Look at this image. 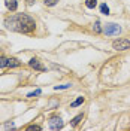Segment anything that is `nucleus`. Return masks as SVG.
Returning a JSON list of instances; mask_svg holds the SVG:
<instances>
[{"instance_id": "dca6fc26", "label": "nucleus", "mask_w": 130, "mask_h": 131, "mask_svg": "<svg viewBox=\"0 0 130 131\" xmlns=\"http://www.w3.org/2000/svg\"><path fill=\"white\" fill-rule=\"evenodd\" d=\"M27 130H29V131H30V130H38V131H41L42 127H39V125H29V127H27Z\"/></svg>"}, {"instance_id": "4468645a", "label": "nucleus", "mask_w": 130, "mask_h": 131, "mask_svg": "<svg viewBox=\"0 0 130 131\" xmlns=\"http://www.w3.org/2000/svg\"><path fill=\"white\" fill-rule=\"evenodd\" d=\"M42 94V91L41 90H36V91H33V92H30V94H27V97H36V95H41Z\"/></svg>"}, {"instance_id": "423d86ee", "label": "nucleus", "mask_w": 130, "mask_h": 131, "mask_svg": "<svg viewBox=\"0 0 130 131\" xmlns=\"http://www.w3.org/2000/svg\"><path fill=\"white\" fill-rule=\"evenodd\" d=\"M5 5H6V8H8L11 12H15L16 8H18V3H16V0H6V2H5Z\"/></svg>"}, {"instance_id": "2eb2a0df", "label": "nucleus", "mask_w": 130, "mask_h": 131, "mask_svg": "<svg viewBox=\"0 0 130 131\" xmlns=\"http://www.w3.org/2000/svg\"><path fill=\"white\" fill-rule=\"evenodd\" d=\"M58 0H45V5H47V6H55Z\"/></svg>"}, {"instance_id": "ddd939ff", "label": "nucleus", "mask_w": 130, "mask_h": 131, "mask_svg": "<svg viewBox=\"0 0 130 131\" xmlns=\"http://www.w3.org/2000/svg\"><path fill=\"white\" fill-rule=\"evenodd\" d=\"M72 85L70 83H64V85H57V86H54V90L58 91V90H67V88H70Z\"/></svg>"}, {"instance_id": "f8f14e48", "label": "nucleus", "mask_w": 130, "mask_h": 131, "mask_svg": "<svg viewBox=\"0 0 130 131\" xmlns=\"http://www.w3.org/2000/svg\"><path fill=\"white\" fill-rule=\"evenodd\" d=\"M100 12H102L103 15H109V8L106 6V3H103V5H100Z\"/></svg>"}, {"instance_id": "f257e3e1", "label": "nucleus", "mask_w": 130, "mask_h": 131, "mask_svg": "<svg viewBox=\"0 0 130 131\" xmlns=\"http://www.w3.org/2000/svg\"><path fill=\"white\" fill-rule=\"evenodd\" d=\"M5 27L11 30V31H16V33H32L36 28V23L30 15L27 14H18V15H12L8 16L5 19Z\"/></svg>"}, {"instance_id": "39448f33", "label": "nucleus", "mask_w": 130, "mask_h": 131, "mask_svg": "<svg viewBox=\"0 0 130 131\" xmlns=\"http://www.w3.org/2000/svg\"><path fill=\"white\" fill-rule=\"evenodd\" d=\"M29 66H30L32 69H34V70H39V72H45V70H47V67L42 64L38 58H32V60L29 61Z\"/></svg>"}, {"instance_id": "f03ea898", "label": "nucleus", "mask_w": 130, "mask_h": 131, "mask_svg": "<svg viewBox=\"0 0 130 131\" xmlns=\"http://www.w3.org/2000/svg\"><path fill=\"white\" fill-rule=\"evenodd\" d=\"M103 31H105L106 36H118V34L121 33V27H120L118 24L109 23V24H106V25H105Z\"/></svg>"}, {"instance_id": "6e6552de", "label": "nucleus", "mask_w": 130, "mask_h": 131, "mask_svg": "<svg viewBox=\"0 0 130 131\" xmlns=\"http://www.w3.org/2000/svg\"><path fill=\"white\" fill-rule=\"evenodd\" d=\"M85 6L88 9H94L97 6V0H85Z\"/></svg>"}, {"instance_id": "1a4fd4ad", "label": "nucleus", "mask_w": 130, "mask_h": 131, "mask_svg": "<svg viewBox=\"0 0 130 131\" xmlns=\"http://www.w3.org/2000/svg\"><path fill=\"white\" fill-rule=\"evenodd\" d=\"M3 67H9V58L0 57V69H3Z\"/></svg>"}, {"instance_id": "0eeeda50", "label": "nucleus", "mask_w": 130, "mask_h": 131, "mask_svg": "<svg viewBox=\"0 0 130 131\" xmlns=\"http://www.w3.org/2000/svg\"><path fill=\"white\" fill-rule=\"evenodd\" d=\"M82 118H84V115H82V113L76 115V116L73 118L72 121H70V125H72V127H76V125H78V124H79V122L82 121Z\"/></svg>"}, {"instance_id": "f3484780", "label": "nucleus", "mask_w": 130, "mask_h": 131, "mask_svg": "<svg viewBox=\"0 0 130 131\" xmlns=\"http://www.w3.org/2000/svg\"><path fill=\"white\" fill-rule=\"evenodd\" d=\"M14 127H15V125H14L12 122H11V124H6V128H14Z\"/></svg>"}, {"instance_id": "7ed1b4c3", "label": "nucleus", "mask_w": 130, "mask_h": 131, "mask_svg": "<svg viewBox=\"0 0 130 131\" xmlns=\"http://www.w3.org/2000/svg\"><path fill=\"white\" fill-rule=\"evenodd\" d=\"M48 125H49V128H51V130L57 131V130H61L64 124H63V119H61L60 116H52V118L49 119Z\"/></svg>"}, {"instance_id": "9d476101", "label": "nucleus", "mask_w": 130, "mask_h": 131, "mask_svg": "<svg viewBox=\"0 0 130 131\" xmlns=\"http://www.w3.org/2000/svg\"><path fill=\"white\" fill-rule=\"evenodd\" d=\"M93 30H94V33H96V34L102 33V25H100V21H96V23H94V25H93Z\"/></svg>"}, {"instance_id": "9b49d317", "label": "nucleus", "mask_w": 130, "mask_h": 131, "mask_svg": "<svg viewBox=\"0 0 130 131\" xmlns=\"http://www.w3.org/2000/svg\"><path fill=\"white\" fill-rule=\"evenodd\" d=\"M82 103H84V97H79V98H76L72 104H70V107H78V106H81Z\"/></svg>"}, {"instance_id": "20e7f679", "label": "nucleus", "mask_w": 130, "mask_h": 131, "mask_svg": "<svg viewBox=\"0 0 130 131\" xmlns=\"http://www.w3.org/2000/svg\"><path fill=\"white\" fill-rule=\"evenodd\" d=\"M112 48L115 51H126V49L130 48V40H127V39H118V40H115L112 43Z\"/></svg>"}]
</instances>
